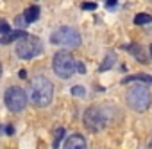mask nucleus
Instances as JSON below:
<instances>
[{"label": "nucleus", "instance_id": "21", "mask_svg": "<svg viewBox=\"0 0 152 149\" xmlns=\"http://www.w3.org/2000/svg\"><path fill=\"white\" fill-rule=\"evenodd\" d=\"M107 7H116V0H104Z\"/></svg>", "mask_w": 152, "mask_h": 149}, {"label": "nucleus", "instance_id": "2", "mask_svg": "<svg viewBox=\"0 0 152 149\" xmlns=\"http://www.w3.org/2000/svg\"><path fill=\"white\" fill-rule=\"evenodd\" d=\"M150 101H152V95H150L147 86L134 85L127 90V104H129L131 110H134L138 113L147 111L148 106H150Z\"/></svg>", "mask_w": 152, "mask_h": 149}, {"label": "nucleus", "instance_id": "16", "mask_svg": "<svg viewBox=\"0 0 152 149\" xmlns=\"http://www.w3.org/2000/svg\"><path fill=\"white\" fill-rule=\"evenodd\" d=\"M72 94H73L75 97H84V95H86V90H84L83 86H73V88H72Z\"/></svg>", "mask_w": 152, "mask_h": 149}, {"label": "nucleus", "instance_id": "3", "mask_svg": "<svg viewBox=\"0 0 152 149\" xmlns=\"http://www.w3.org/2000/svg\"><path fill=\"white\" fill-rule=\"evenodd\" d=\"M50 41L54 45H59V47H64V49H75V47L81 45V34H79L77 29L63 25V27H59L52 32Z\"/></svg>", "mask_w": 152, "mask_h": 149}, {"label": "nucleus", "instance_id": "20", "mask_svg": "<svg viewBox=\"0 0 152 149\" xmlns=\"http://www.w3.org/2000/svg\"><path fill=\"white\" fill-rule=\"evenodd\" d=\"M75 70H77V72H81V74H86V68H84V63H75Z\"/></svg>", "mask_w": 152, "mask_h": 149}, {"label": "nucleus", "instance_id": "1", "mask_svg": "<svg viewBox=\"0 0 152 149\" xmlns=\"http://www.w3.org/2000/svg\"><path fill=\"white\" fill-rule=\"evenodd\" d=\"M54 97V85L45 76H36L31 81V101L38 108H45L52 103Z\"/></svg>", "mask_w": 152, "mask_h": 149}, {"label": "nucleus", "instance_id": "9", "mask_svg": "<svg viewBox=\"0 0 152 149\" xmlns=\"http://www.w3.org/2000/svg\"><path fill=\"white\" fill-rule=\"evenodd\" d=\"M23 36H27V32L23 31V29H18V31H15V32H7V34H4V38L0 40V43H11V41H16V40H20V38H23Z\"/></svg>", "mask_w": 152, "mask_h": 149}, {"label": "nucleus", "instance_id": "5", "mask_svg": "<svg viewBox=\"0 0 152 149\" xmlns=\"http://www.w3.org/2000/svg\"><path fill=\"white\" fill-rule=\"evenodd\" d=\"M52 68L57 77L70 79L75 72V61L70 52H56V56L52 59Z\"/></svg>", "mask_w": 152, "mask_h": 149}, {"label": "nucleus", "instance_id": "6", "mask_svg": "<svg viewBox=\"0 0 152 149\" xmlns=\"http://www.w3.org/2000/svg\"><path fill=\"white\" fill-rule=\"evenodd\" d=\"M4 103L13 113H20L27 108V94L20 86H11L4 95Z\"/></svg>", "mask_w": 152, "mask_h": 149}, {"label": "nucleus", "instance_id": "19", "mask_svg": "<svg viewBox=\"0 0 152 149\" xmlns=\"http://www.w3.org/2000/svg\"><path fill=\"white\" fill-rule=\"evenodd\" d=\"M16 25H18L20 29H23L25 25H29V22L25 20V16H18V18H16Z\"/></svg>", "mask_w": 152, "mask_h": 149}, {"label": "nucleus", "instance_id": "7", "mask_svg": "<svg viewBox=\"0 0 152 149\" xmlns=\"http://www.w3.org/2000/svg\"><path fill=\"white\" fill-rule=\"evenodd\" d=\"M83 120H84L86 129L91 131V133H97V131H100V129L106 128V115H104L102 110L97 108V106H90V108L84 111Z\"/></svg>", "mask_w": 152, "mask_h": 149}, {"label": "nucleus", "instance_id": "17", "mask_svg": "<svg viewBox=\"0 0 152 149\" xmlns=\"http://www.w3.org/2000/svg\"><path fill=\"white\" fill-rule=\"evenodd\" d=\"M0 32H2V34H7L9 32V24L6 20H0Z\"/></svg>", "mask_w": 152, "mask_h": 149}, {"label": "nucleus", "instance_id": "14", "mask_svg": "<svg viewBox=\"0 0 152 149\" xmlns=\"http://www.w3.org/2000/svg\"><path fill=\"white\" fill-rule=\"evenodd\" d=\"M134 24H136V25H147V24H152V15L138 13V15L134 16Z\"/></svg>", "mask_w": 152, "mask_h": 149}, {"label": "nucleus", "instance_id": "15", "mask_svg": "<svg viewBox=\"0 0 152 149\" xmlns=\"http://www.w3.org/2000/svg\"><path fill=\"white\" fill-rule=\"evenodd\" d=\"M64 138V128H57L56 129V133H54V149H57L59 147V144H61V140Z\"/></svg>", "mask_w": 152, "mask_h": 149}, {"label": "nucleus", "instance_id": "12", "mask_svg": "<svg viewBox=\"0 0 152 149\" xmlns=\"http://www.w3.org/2000/svg\"><path fill=\"white\" fill-rule=\"evenodd\" d=\"M115 61H116V54L115 52H107V56L104 58V61H102V65H100V72H106V70H109L113 65H115Z\"/></svg>", "mask_w": 152, "mask_h": 149}, {"label": "nucleus", "instance_id": "23", "mask_svg": "<svg viewBox=\"0 0 152 149\" xmlns=\"http://www.w3.org/2000/svg\"><path fill=\"white\" fill-rule=\"evenodd\" d=\"M0 76H2V66H0Z\"/></svg>", "mask_w": 152, "mask_h": 149}, {"label": "nucleus", "instance_id": "22", "mask_svg": "<svg viewBox=\"0 0 152 149\" xmlns=\"http://www.w3.org/2000/svg\"><path fill=\"white\" fill-rule=\"evenodd\" d=\"M148 54H150V58H152V43H150V47H148Z\"/></svg>", "mask_w": 152, "mask_h": 149}, {"label": "nucleus", "instance_id": "11", "mask_svg": "<svg viewBox=\"0 0 152 149\" xmlns=\"http://www.w3.org/2000/svg\"><path fill=\"white\" fill-rule=\"evenodd\" d=\"M131 81H143V83H152V76L148 74H134V76H129L125 79H122V83H131Z\"/></svg>", "mask_w": 152, "mask_h": 149}, {"label": "nucleus", "instance_id": "13", "mask_svg": "<svg viewBox=\"0 0 152 149\" xmlns=\"http://www.w3.org/2000/svg\"><path fill=\"white\" fill-rule=\"evenodd\" d=\"M127 49L131 50V54H132L138 61H141V63H145V61H147V56L143 54V49H141L140 45H127Z\"/></svg>", "mask_w": 152, "mask_h": 149}, {"label": "nucleus", "instance_id": "8", "mask_svg": "<svg viewBox=\"0 0 152 149\" xmlns=\"http://www.w3.org/2000/svg\"><path fill=\"white\" fill-rule=\"evenodd\" d=\"M63 149H86V140H84L83 135H77V133H75V135H72V136L66 138Z\"/></svg>", "mask_w": 152, "mask_h": 149}, {"label": "nucleus", "instance_id": "18", "mask_svg": "<svg viewBox=\"0 0 152 149\" xmlns=\"http://www.w3.org/2000/svg\"><path fill=\"white\" fill-rule=\"evenodd\" d=\"M83 9L84 11H93V9H97V4L95 2H84L83 4Z\"/></svg>", "mask_w": 152, "mask_h": 149}, {"label": "nucleus", "instance_id": "10", "mask_svg": "<svg viewBox=\"0 0 152 149\" xmlns=\"http://www.w3.org/2000/svg\"><path fill=\"white\" fill-rule=\"evenodd\" d=\"M23 16H25V20H27L29 24H32V22H36V20L39 18V7H38V6H32V7H27V9H25V13H23Z\"/></svg>", "mask_w": 152, "mask_h": 149}, {"label": "nucleus", "instance_id": "24", "mask_svg": "<svg viewBox=\"0 0 152 149\" xmlns=\"http://www.w3.org/2000/svg\"><path fill=\"white\" fill-rule=\"evenodd\" d=\"M150 2H152V0H150Z\"/></svg>", "mask_w": 152, "mask_h": 149}, {"label": "nucleus", "instance_id": "4", "mask_svg": "<svg viewBox=\"0 0 152 149\" xmlns=\"http://www.w3.org/2000/svg\"><path fill=\"white\" fill-rule=\"evenodd\" d=\"M41 50H43L41 40L32 34H27L16 41V56L22 59H32L38 54H41Z\"/></svg>", "mask_w": 152, "mask_h": 149}]
</instances>
